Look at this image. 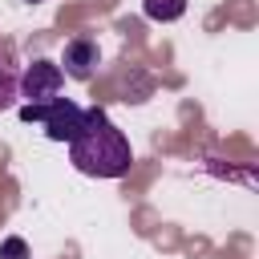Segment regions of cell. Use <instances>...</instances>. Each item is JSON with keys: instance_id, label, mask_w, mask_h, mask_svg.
Returning <instances> with one entry per match:
<instances>
[{"instance_id": "5b68a950", "label": "cell", "mask_w": 259, "mask_h": 259, "mask_svg": "<svg viewBox=\"0 0 259 259\" xmlns=\"http://www.w3.org/2000/svg\"><path fill=\"white\" fill-rule=\"evenodd\" d=\"M142 12L150 20H158V24H170V20H178L186 12V0H142Z\"/></svg>"}, {"instance_id": "7a4b0ae2", "label": "cell", "mask_w": 259, "mask_h": 259, "mask_svg": "<svg viewBox=\"0 0 259 259\" xmlns=\"http://www.w3.org/2000/svg\"><path fill=\"white\" fill-rule=\"evenodd\" d=\"M81 117H85V109L69 97H53V101H40V105H20V121H40L53 142H69L81 130Z\"/></svg>"}, {"instance_id": "52a82bcc", "label": "cell", "mask_w": 259, "mask_h": 259, "mask_svg": "<svg viewBox=\"0 0 259 259\" xmlns=\"http://www.w3.org/2000/svg\"><path fill=\"white\" fill-rule=\"evenodd\" d=\"M0 259H32V255H28V243H24L20 235H8V239L0 243Z\"/></svg>"}, {"instance_id": "277c9868", "label": "cell", "mask_w": 259, "mask_h": 259, "mask_svg": "<svg viewBox=\"0 0 259 259\" xmlns=\"http://www.w3.org/2000/svg\"><path fill=\"white\" fill-rule=\"evenodd\" d=\"M97 61H101L97 40H89V36H73V40L65 45V53H61V73H69L73 81H89L93 69H97Z\"/></svg>"}, {"instance_id": "6da1fadb", "label": "cell", "mask_w": 259, "mask_h": 259, "mask_svg": "<svg viewBox=\"0 0 259 259\" xmlns=\"http://www.w3.org/2000/svg\"><path fill=\"white\" fill-rule=\"evenodd\" d=\"M69 162L89 178H121L134 166L130 138L109 121L105 109H85L81 130L69 138Z\"/></svg>"}, {"instance_id": "3957f363", "label": "cell", "mask_w": 259, "mask_h": 259, "mask_svg": "<svg viewBox=\"0 0 259 259\" xmlns=\"http://www.w3.org/2000/svg\"><path fill=\"white\" fill-rule=\"evenodd\" d=\"M61 85H65L61 65H53V61H32V65L20 73V81H16V97H24V105H40V101H53V97L61 93Z\"/></svg>"}, {"instance_id": "ba28073f", "label": "cell", "mask_w": 259, "mask_h": 259, "mask_svg": "<svg viewBox=\"0 0 259 259\" xmlns=\"http://www.w3.org/2000/svg\"><path fill=\"white\" fill-rule=\"evenodd\" d=\"M28 4H40V0H28Z\"/></svg>"}, {"instance_id": "8992f818", "label": "cell", "mask_w": 259, "mask_h": 259, "mask_svg": "<svg viewBox=\"0 0 259 259\" xmlns=\"http://www.w3.org/2000/svg\"><path fill=\"white\" fill-rule=\"evenodd\" d=\"M16 81H20V77H16V69H12V65H8V57L0 53V109H8V105L16 101Z\"/></svg>"}]
</instances>
